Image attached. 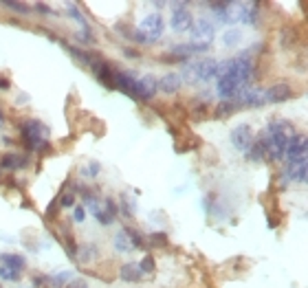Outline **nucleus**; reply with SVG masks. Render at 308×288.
Wrapping results in <instances>:
<instances>
[{"label":"nucleus","instance_id":"f257e3e1","mask_svg":"<svg viewBox=\"0 0 308 288\" xmlns=\"http://www.w3.org/2000/svg\"><path fill=\"white\" fill-rule=\"evenodd\" d=\"M20 132H22V141H24V146L29 148L31 152H36V154L51 152V143H48L51 132H48V128L42 121H38V119L24 121Z\"/></svg>","mask_w":308,"mask_h":288},{"label":"nucleus","instance_id":"f03ea898","mask_svg":"<svg viewBox=\"0 0 308 288\" xmlns=\"http://www.w3.org/2000/svg\"><path fill=\"white\" fill-rule=\"evenodd\" d=\"M216 70H218V62L212 58L207 60H198V62H192L187 64V68L183 70L180 80H187V82H209L216 77Z\"/></svg>","mask_w":308,"mask_h":288},{"label":"nucleus","instance_id":"7ed1b4c3","mask_svg":"<svg viewBox=\"0 0 308 288\" xmlns=\"http://www.w3.org/2000/svg\"><path fill=\"white\" fill-rule=\"evenodd\" d=\"M170 7H172V18H170L172 31H176V33L192 31L194 18H192V14H190V4L187 2H172Z\"/></svg>","mask_w":308,"mask_h":288},{"label":"nucleus","instance_id":"20e7f679","mask_svg":"<svg viewBox=\"0 0 308 288\" xmlns=\"http://www.w3.org/2000/svg\"><path fill=\"white\" fill-rule=\"evenodd\" d=\"M139 29L143 31V36H146V44H152V42L161 40L163 29H165L163 16H161V14H150V16H146Z\"/></svg>","mask_w":308,"mask_h":288},{"label":"nucleus","instance_id":"39448f33","mask_svg":"<svg viewBox=\"0 0 308 288\" xmlns=\"http://www.w3.org/2000/svg\"><path fill=\"white\" fill-rule=\"evenodd\" d=\"M90 70L92 75L97 77V82L102 86H106L108 90H112V80H114V66L108 62V60L99 58V55H95V60H92L90 64Z\"/></svg>","mask_w":308,"mask_h":288},{"label":"nucleus","instance_id":"423d86ee","mask_svg":"<svg viewBox=\"0 0 308 288\" xmlns=\"http://www.w3.org/2000/svg\"><path fill=\"white\" fill-rule=\"evenodd\" d=\"M231 143H234L236 150H240V152H249L251 146L256 143V134H253L251 126L249 124H240L236 126L234 130H231Z\"/></svg>","mask_w":308,"mask_h":288},{"label":"nucleus","instance_id":"0eeeda50","mask_svg":"<svg viewBox=\"0 0 308 288\" xmlns=\"http://www.w3.org/2000/svg\"><path fill=\"white\" fill-rule=\"evenodd\" d=\"M306 136L304 134H295L288 139V146H286L284 158L286 163H297V160H304L306 158Z\"/></svg>","mask_w":308,"mask_h":288},{"label":"nucleus","instance_id":"6e6552de","mask_svg":"<svg viewBox=\"0 0 308 288\" xmlns=\"http://www.w3.org/2000/svg\"><path fill=\"white\" fill-rule=\"evenodd\" d=\"M295 97V90L290 84H286V82H282V84H275L271 86L268 90H264V99H266L268 104H282V102H288V99Z\"/></svg>","mask_w":308,"mask_h":288},{"label":"nucleus","instance_id":"1a4fd4ad","mask_svg":"<svg viewBox=\"0 0 308 288\" xmlns=\"http://www.w3.org/2000/svg\"><path fill=\"white\" fill-rule=\"evenodd\" d=\"M214 40V24L209 22L207 18H200L194 22L192 26V42H198V44H209Z\"/></svg>","mask_w":308,"mask_h":288},{"label":"nucleus","instance_id":"9d476101","mask_svg":"<svg viewBox=\"0 0 308 288\" xmlns=\"http://www.w3.org/2000/svg\"><path fill=\"white\" fill-rule=\"evenodd\" d=\"M31 158L24 156V154H4L0 158V168L2 170H9V172H16V170H24L29 168Z\"/></svg>","mask_w":308,"mask_h":288},{"label":"nucleus","instance_id":"9b49d317","mask_svg":"<svg viewBox=\"0 0 308 288\" xmlns=\"http://www.w3.org/2000/svg\"><path fill=\"white\" fill-rule=\"evenodd\" d=\"M180 84H183V80H180L178 73H165L161 80H156V88L163 92H168V95H172V92L178 90Z\"/></svg>","mask_w":308,"mask_h":288},{"label":"nucleus","instance_id":"f8f14e48","mask_svg":"<svg viewBox=\"0 0 308 288\" xmlns=\"http://www.w3.org/2000/svg\"><path fill=\"white\" fill-rule=\"evenodd\" d=\"M119 278L124 280V282H128V284H136V282L143 280V273L139 270V266H136V264L126 262V264H121V268H119Z\"/></svg>","mask_w":308,"mask_h":288},{"label":"nucleus","instance_id":"ddd939ff","mask_svg":"<svg viewBox=\"0 0 308 288\" xmlns=\"http://www.w3.org/2000/svg\"><path fill=\"white\" fill-rule=\"evenodd\" d=\"M64 44V48L68 51V55L75 60L77 64H82V66H86V68H90V64H92V60H95V55L92 53H88V51H82V48H77V46H70V44Z\"/></svg>","mask_w":308,"mask_h":288},{"label":"nucleus","instance_id":"4468645a","mask_svg":"<svg viewBox=\"0 0 308 288\" xmlns=\"http://www.w3.org/2000/svg\"><path fill=\"white\" fill-rule=\"evenodd\" d=\"M240 108H242V104L236 102V99H229V102H220V104H216V110H214V119L231 117V114L238 112Z\"/></svg>","mask_w":308,"mask_h":288},{"label":"nucleus","instance_id":"2eb2a0df","mask_svg":"<svg viewBox=\"0 0 308 288\" xmlns=\"http://www.w3.org/2000/svg\"><path fill=\"white\" fill-rule=\"evenodd\" d=\"M139 84H141V92H143V102H150V99L156 95V80L152 75H143L139 77Z\"/></svg>","mask_w":308,"mask_h":288},{"label":"nucleus","instance_id":"dca6fc26","mask_svg":"<svg viewBox=\"0 0 308 288\" xmlns=\"http://www.w3.org/2000/svg\"><path fill=\"white\" fill-rule=\"evenodd\" d=\"M75 260H80V264H90L97 260V246L95 244H84V246H77Z\"/></svg>","mask_w":308,"mask_h":288},{"label":"nucleus","instance_id":"f3484780","mask_svg":"<svg viewBox=\"0 0 308 288\" xmlns=\"http://www.w3.org/2000/svg\"><path fill=\"white\" fill-rule=\"evenodd\" d=\"M0 262L4 264V266H11V268H16V270H24L26 266V262H24V258L18 256V253H0Z\"/></svg>","mask_w":308,"mask_h":288},{"label":"nucleus","instance_id":"a211bd4d","mask_svg":"<svg viewBox=\"0 0 308 288\" xmlns=\"http://www.w3.org/2000/svg\"><path fill=\"white\" fill-rule=\"evenodd\" d=\"M112 244H114V248H117L119 253H130L132 251V244H130V240H128V234H126V229H119L117 234H114Z\"/></svg>","mask_w":308,"mask_h":288},{"label":"nucleus","instance_id":"6ab92c4d","mask_svg":"<svg viewBox=\"0 0 308 288\" xmlns=\"http://www.w3.org/2000/svg\"><path fill=\"white\" fill-rule=\"evenodd\" d=\"M73 278H75L73 270H62V273L48 278V284H51L53 288H64V286H68L70 282H73Z\"/></svg>","mask_w":308,"mask_h":288},{"label":"nucleus","instance_id":"aec40b11","mask_svg":"<svg viewBox=\"0 0 308 288\" xmlns=\"http://www.w3.org/2000/svg\"><path fill=\"white\" fill-rule=\"evenodd\" d=\"M240 40H242V33L238 29H229V31H224V36H222L224 46H238Z\"/></svg>","mask_w":308,"mask_h":288},{"label":"nucleus","instance_id":"412c9836","mask_svg":"<svg viewBox=\"0 0 308 288\" xmlns=\"http://www.w3.org/2000/svg\"><path fill=\"white\" fill-rule=\"evenodd\" d=\"M20 270L11 268V266H4V264H0V280L2 282H18L20 280Z\"/></svg>","mask_w":308,"mask_h":288},{"label":"nucleus","instance_id":"4be33fe9","mask_svg":"<svg viewBox=\"0 0 308 288\" xmlns=\"http://www.w3.org/2000/svg\"><path fill=\"white\" fill-rule=\"evenodd\" d=\"M148 242H150L152 246H168V244H170V238H168V234L154 231V234L148 236Z\"/></svg>","mask_w":308,"mask_h":288},{"label":"nucleus","instance_id":"5701e85b","mask_svg":"<svg viewBox=\"0 0 308 288\" xmlns=\"http://www.w3.org/2000/svg\"><path fill=\"white\" fill-rule=\"evenodd\" d=\"M136 266H139V270L143 275H150V273H154V268H156V262H154L152 256H146L139 264H136Z\"/></svg>","mask_w":308,"mask_h":288},{"label":"nucleus","instance_id":"b1692460","mask_svg":"<svg viewBox=\"0 0 308 288\" xmlns=\"http://www.w3.org/2000/svg\"><path fill=\"white\" fill-rule=\"evenodd\" d=\"M58 207H60V209L75 207V194H73V192H64L62 196H58Z\"/></svg>","mask_w":308,"mask_h":288},{"label":"nucleus","instance_id":"393cba45","mask_svg":"<svg viewBox=\"0 0 308 288\" xmlns=\"http://www.w3.org/2000/svg\"><path fill=\"white\" fill-rule=\"evenodd\" d=\"M68 11H70V18H73V20H77V22H80V24L82 26H84V29L86 31H90V26H88V20L84 18V16H82L80 14V9H77V4H68Z\"/></svg>","mask_w":308,"mask_h":288},{"label":"nucleus","instance_id":"a878e982","mask_svg":"<svg viewBox=\"0 0 308 288\" xmlns=\"http://www.w3.org/2000/svg\"><path fill=\"white\" fill-rule=\"evenodd\" d=\"M126 234H128V240H130L132 248H143V246H146V244H143V238H141V234H136L134 229H126Z\"/></svg>","mask_w":308,"mask_h":288},{"label":"nucleus","instance_id":"bb28decb","mask_svg":"<svg viewBox=\"0 0 308 288\" xmlns=\"http://www.w3.org/2000/svg\"><path fill=\"white\" fill-rule=\"evenodd\" d=\"M99 172H102V165H99L97 160H90L88 168H82V176H90V178H95V176H99Z\"/></svg>","mask_w":308,"mask_h":288},{"label":"nucleus","instance_id":"cd10ccee","mask_svg":"<svg viewBox=\"0 0 308 288\" xmlns=\"http://www.w3.org/2000/svg\"><path fill=\"white\" fill-rule=\"evenodd\" d=\"M4 7L18 11V14H24V16L31 14V7H29V4H24V2H4Z\"/></svg>","mask_w":308,"mask_h":288},{"label":"nucleus","instance_id":"c85d7f7f","mask_svg":"<svg viewBox=\"0 0 308 288\" xmlns=\"http://www.w3.org/2000/svg\"><path fill=\"white\" fill-rule=\"evenodd\" d=\"M95 218H97L104 226H108V224H112V222H114V216H112V214H108L106 209H102V212H99V214L95 216Z\"/></svg>","mask_w":308,"mask_h":288},{"label":"nucleus","instance_id":"c756f323","mask_svg":"<svg viewBox=\"0 0 308 288\" xmlns=\"http://www.w3.org/2000/svg\"><path fill=\"white\" fill-rule=\"evenodd\" d=\"M75 212H73V220L75 222H84L86 220V209H84V204H75Z\"/></svg>","mask_w":308,"mask_h":288},{"label":"nucleus","instance_id":"7c9ffc66","mask_svg":"<svg viewBox=\"0 0 308 288\" xmlns=\"http://www.w3.org/2000/svg\"><path fill=\"white\" fill-rule=\"evenodd\" d=\"M66 288H88V286H86V280H73Z\"/></svg>","mask_w":308,"mask_h":288},{"label":"nucleus","instance_id":"2f4dec72","mask_svg":"<svg viewBox=\"0 0 308 288\" xmlns=\"http://www.w3.org/2000/svg\"><path fill=\"white\" fill-rule=\"evenodd\" d=\"M124 55H126V58H139V51H136V48H130V46H126L124 48Z\"/></svg>","mask_w":308,"mask_h":288},{"label":"nucleus","instance_id":"473e14b6","mask_svg":"<svg viewBox=\"0 0 308 288\" xmlns=\"http://www.w3.org/2000/svg\"><path fill=\"white\" fill-rule=\"evenodd\" d=\"M33 9L42 11V14H51V9H48V7H46V4H42V2H36V4H33Z\"/></svg>","mask_w":308,"mask_h":288},{"label":"nucleus","instance_id":"72a5a7b5","mask_svg":"<svg viewBox=\"0 0 308 288\" xmlns=\"http://www.w3.org/2000/svg\"><path fill=\"white\" fill-rule=\"evenodd\" d=\"M7 88H11V82L7 77H0V90H7Z\"/></svg>","mask_w":308,"mask_h":288},{"label":"nucleus","instance_id":"f704fd0d","mask_svg":"<svg viewBox=\"0 0 308 288\" xmlns=\"http://www.w3.org/2000/svg\"><path fill=\"white\" fill-rule=\"evenodd\" d=\"M4 126V112H2V108H0V128Z\"/></svg>","mask_w":308,"mask_h":288},{"label":"nucleus","instance_id":"c9c22d12","mask_svg":"<svg viewBox=\"0 0 308 288\" xmlns=\"http://www.w3.org/2000/svg\"><path fill=\"white\" fill-rule=\"evenodd\" d=\"M0 178H2V174H0Z\"/></svg>","mask_w":308,"mask_h":288}]
</instances>
